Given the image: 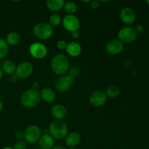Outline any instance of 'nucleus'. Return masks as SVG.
Instances as JSON below:
<instances>
[{"label": "nucleus", "instance_id": "nucleus-1", "mask_svg": "<svg viewBox=\"0 0 149 149\" xmlns=\"http://www.w3.org/2000/svg\"><path fill=\"white\" fill-rule=\"evenodd\" d=\"M52 71L58 75H65L69 69V61L63 54H57L52 58L50 63Z\"/></svg>", "mask_w": 149, "mask_h": 149}, {"label": "nucleus", "instance_id": "nucleus-2", "mask_svg": "<svg viewBox=\"0 0 149 149\" xmlns=\"http://www.w3.org/2000/svg\"><path fill=\"white\" fill-rule=\"evenodd\" d=\"M49 134L57 140L64 139L68 134V127L63 120H54L49 126Z\"/></svg>", "mask_w": 149, "mask_h": 149}, {"label": "nucleus", "instance_id": "nucleus-3", "mask_svg": "<svg viewBox=\"0 0 149 149\" xmlns=\"http://www.w3.org/2000/svg\"><path fill=\"white\" fill-rule=\"evenodd\" d=\"M40 101V92L33 89L26 90L20 96V103L26 108L36 107Z\"/></svg>", "mask_w": 149, "mask_h": 149}, {"label": "nucleus", "instance_id": "nucleus-4", "mask_svg": "<svg viewBox=\"0 0 149 149\" xmlns=\"http://www.w3.org/2000/svg\"><path fill=\"white\" fill-rule=\"evenodd\" d=\"M33 33L37 39L46 40L52 37L54 30L48 23H39L33 26Z\"/></svg>", "mask_w": 149, "mask_h": 149}, {"label": "nucleus", "instance_id": "nucleus-5", "mask_svg": "<svg viewBox=\"0 0 149 149\" xmlns=\"http://www.w3.org/2000/svg\"><path fill=\"white\" fill-rule=\"evenodd\" d=\"M41 136H42V130L38 125H30L24 131V140L29 143H38Z\"/></svg>", "mask_w": 149, "mask_h": 149}, {"label": "nucleus", "instance_id": "nucleus-6", "mask_svg": "<svg viewBox=\"0 0 149 149\" xmlns=\"http://www.w3.org/2000/svg\"><path fill=\"white\" fill-rule=\"evenodd\" d=\"M33 73V65L29 61H23L20 63L16 66L15 75L20 79H26L29 78Z\"/></svg>", "mask_w": 149, "mask_h": 149}, {"label": "nucleus", "instance_id": "nucleus-7", "mask_svg": "<svg viewBox=\"0 0 149 149\" xmlns=\"http://www.w3.org/2000/svg\"><path fill=\"white\" fill-rule=\"evenodd\" d=\"M118 39L123 44H130L135 42L137 39V33L133 28L125 26L119 29L118 31Z\"/></svg>", "mask_w": 149, "mask_h": 149}, {"label": "nucleus", "instance_id": "nucleus-8", "mask_svg": "<svg viewBox=\"0 0 149 149\" xmlns=\"http://www.w3.org/2000/svg\"><path fill=\"white\" fill-rule=\"evenodd\" d=\"M62 24L65 30L72 33L79 30L81 22L75 15H67L63 18Z\"/></svg>", "mask_w": 149, "mask_h": 149}, {"label": "nucleus", "instance_id": "nucleus-9", "mask_svg": "<svg viewBox=\"0 0 149 149\" xmlns=\"http://www.w3.org/2000/svg\"><path fill=\"white\" fill-rule=\"evenodd\" d=\"M29 51L30 55L37 60L43 59L47 54V48L42 42H33L31 44Z\"/></svg>", "mask_w": 149, "mask_h": 149}, {"label": "nucleus", "instance_id": "nucleus-10", "mask_svg": "<svg viewBox=\"0 0 149 149\" xmlns=\"http://www.w3.org/2000/svg\"><path fill=\"white\" fill-rule=\"evenodd\" d=\"M74 77L71 75L60 76L55 82V87L59 93H65L68 91L74 82Z\"/></svg>", "mask_w": 149, "mask_h": 149}, {"label": "nucleus", "instance_id": "nucleus-11", "mask_svg": "<svg viewBox=\"0 0 149 149\" xmlns=\"http://www.w3.org/2000/svg\"><path fill=\"white\" fill-rule=\"evenodd\" d=\"M107 98L105 92L101 90H96L90 95L89 100L90 104L94 107H101L106 103Z\"/></svg>", "mask_w": 149, "mask_h": 149}, {"label": "nucleus", "instance_id": "nucleus-12", "mask_svg": "<svg viewBox=\"0 0 149 149\" xmlns=\"http://www.w3.org/2000/svg\"><path fill=\"white\" fill-rule=\"evenodd\" d=\"M124 44L118 39H111L106 45V51L111 55H116L122 53L124 50Z\"/></svg>", "mask_w": 149, "mask_h": 149}, {"label": "nucleus", "instance_id": "nucleus-13", "mask_svg": "<svg viewBox=\"0 0 149 149\" xmlns=\"http://www.w3.org/2000/svg\"><path fill=\"white\" fill-rule=\"evenodd\" d=\"M120 18L125 24L132 25L136 20V13L131 7H124L120 12Z\"/></svg>", "mask_w": 149, "mask_h": 149}, {"label": "nucleus", "instance_id": "nucleus-14", "mask_svg": "<svg viewBox=\"0 0 149 149\" xmlns=\"http://www.w3.org/2000/svg\"><path fill=\"white\" fill-rule=\"evenodd\" d=\"M51 114L55 120H63L65 119L68 115V110L63 104H56L51 109Z\"/></svg>", "mask_w": 149, "mask_h": 149}, {"label": "nucleus", "instance_id": "nucleus-15", "mask_svg": "<svg viewBox=\"0 0 149 149\" xmlns=\"http://www.w3.org/2000/svg\"><path fill=\"white\" fill-rule=\"evenodd\" d=\"M81 139V135L78 132H71L65 138V143L68 148H75L79 145Z\"/></svg>", "mask_w": 149, "mask_h": 149}, {"label": "nucleus", "instance_id": "nucleus-16", "mask_svg": "<svg viewBox=\"0 0 149 149\" xmlns=\"http://www.w3.org/2000/svg\"><path fill=\"white\" fill-rule=\"evenodd\" d=\"M65 51L69 56L76 58L81 55L82 49H81V45L78 42L73 41V42H70L67 44Z\"/></svg>", "mask_w": 149, "mask_h": 149}, {"label": "nucleus", "instance_id": "nucleus-17", "mask_svg": "<svg viewBox=\"0 0 149 149\" xmlns=\"http://www.w3.org/2000/svg\"><path fill=\"white\" fill-rule=\"evenodd\" d=\"M38 143L41 149H52L54 146V138L49 134H45L39 138Z\"/></svg>", "mask_w": 149, "mask_h": 149}, {"label": "nucleus", "instance_id": "nucleus-18", "mask_svg": "<svg viewBox=\"0 0 149 149\" xmlns=\"http://www.w3.org/2000/svg\"><path fill=\"white\" fill-rule=\"evenodd\" d=\"M41 100L47 103H53L56 100V93L52 89L50 88H44L40 91Z\"/></svg>", "mask_w": 149, "mask_h": 149}, {"label": "nucleus", "instance_id": "nucleus-19", "mask_svg": "<svg viewBox=\"0 0 149 149\" xmlns=\"http://www.w3.org/2000/svg\"><path fill=\"white\" fill-rule=\"evenodd\" d=\"M65 2L64 0H47L46 6L51 11L57 12L63 9Z\"/></svg>", "mask_w": 149, "mask_h": 149}, {"label": "nucleus", "instance_id": "nucleus-20", "mask_svg": "<svg viewBox=\"0 0 149 149\" xmlns=\"http://www.w3.org/2000/svg\"><path fill=\"white\" fill-rule=\"evenodd\" d=\"M16 64L15 63L14 61L11 60H6L3 62L2 66H1V70L3 73H5L7 75H12L15 73L16 70Z\"/></svg>", "mask_w": 149, "mask_h": 149}, {"label": "nucleus", "instance_id": "nucleus-21", "mask_svg": "<svg viewBox=\"0 0 149 149\" xmlns=\"http://www.w3.org/2000/svg\"><path fill=\"white\" fill-rule=\"evenodd\" d=\"M20 39H21L20 35L17 32L11 31L7 35L5 40L8 45L15 46V45H17V44H19V42H20Z\"/></svg>", "mask_w": 149, "mask_h": 149}, {"label": "nucleus", "instance_id": "nucleus-22", "mask_svg": "<svg viewBox=\"0 0 149 149\" xmlns=\"http://www.w3.org/2000/svg\"><path fill=\"white\" fill-rule=\"evenodd\" d=\"M105 93H106L107 97H109V98H116L121 94V90L119 87H117V86L111 85L106 88Z\"/></svg>", "mask_w": 149, "mask_h": 149}, {"label": "nucleus", "instance_id": "nucleus-23", "mask_svg": "<svg viewBox=\"0 0 149 149\" xmlns=\"http://www.w3.org/2000/svg\"><path fill=\"white\" fill-rule=\"evenodd\" d=\"M63 18L58 13H53L49 17V24L53 27H56V26H60L62 23Z\"/></svg>", "mask_w": 149, "mask_h": 149}, {"label": "nucleus", "instance_id": "nucleus-24", "mask_svg": "<svg viewBox=\"0 0 149 149\" xmlns=\"http://www.w3.org/2000/svg\"><path fill=\"white\" fill-rule=\"evenodd\" d=\"M63 9L68 15H74L77 12L78 7L74 1H65Z\"/></svg>", "mask_w": 149, "mask_h": 149}, {"label": "nucleus", "instance_id": "nucleus-25", "mask_svg": "<svg viewBox=\"0 0 149 149\" xmlns=\"http://www.w3.org/2000/svg\"><path fill=\"white\" fill-rule=\"evenodd\" d=\"M9 52V45L5 39L0 38V60L3 59L7 55Z\"/></svg>", "mask_w": 149, "mask_h": 149}, {"label": "nucleus", "instance_id": "nucleus-26", "mask_svg": "<svg viewBox=\"0 0 149 149\" xmlns=\"http://www.w3.org/2000/svg\"><path fill=\"white\" fill-rule=\"evenodd\" d=\"M13 149H27V144L26 141H17L15 143L13 147Z\"/></svg>", "mask_w": 149, "mask_h": 149}, {"label": "nucleus", "instance_id": "nucleus-27", "mask_svg": "<svg viewBox=\"0 0 149 149\" xmlns=\"http://www.w3.org/2000/svg\"><path fill=\"white\" fill-rule=\"evenodd\" d=\"M67 44L68 43L65 40H59L57 42V47L61 49V50H63L66 48Z\"/></svg>", "mask_w": 149, "mask_h": 149}, {"label": "nucleus", "instance_id": "nucleus-28", "mask_svg": "<svg viewBox=\"0 0 149 149\" xmlns=\"http://www.w3.org/2000/svg\"><path fill=\"white\" fill-rule=\"evenodd\" d=\"M100 7V1L97 0H94V1H91L90 2V7L93 10H97Z\"/></svg>", "mask_w": 149, "mask_h": 149}, {"label": "nucleus", "instance_id": "nucleus-29", "mask_svg": "<svg viewBox=\"0 0 149 149\" xmlns=\"http://www.w3.org/2000/svg\"><path fill=\"white\" fill-rule=\"evenodd\" d=\"M144 29H145V28H144V26H143V25L138 24L135 26L134 30H135V33H136L137 34H138V33H142L144 31Z\"/></svg>", "mask_w": 149, "mask_h": 149}, {"label": "nucleus", "instance_id": "nucleus-30", "mask_svg": "<svg viewBox=\"0 0 149 149\" xmlns=\"http://www.w3.org/2000/svg\"><path fill=\"white\" fill-rule=\"evenodd\" d=\"M15 137L16 139H17L18 141H22L23 138H24V132L21 130H18L15 133Z\"/></svg>", "mask_w": 149, "mask_h": 149}, {"label": "nucleus", "instance_id": "nucleus-31", "mask_svg": "<svg viewBox=\"0 0 149 149\" xmlns=\"http://www.w3.org/2000/svg\"><path fill=\"white\" fill-rule=\"evenodd\" d=\"M18 79H19L17 78V77L15 75V74H12V75H10V77H9V81H10V82L13 83V84L17 82V81H18Z\"/></svg>", "mask_w": 149, "mask_h": 149}, {"label": "nucleus", "instance_id": "nucleus-32", "mask_svg": "<svg viewBox=\"0 0 149 149\" xmlns=\"http://www.w3.org/2000/svg\"><path fill=\"white\" fill-rule=\"evenodd\" d=\"M79 36H80V33H79V31H77L72 32V33H71V37H72V39H74V40H76V39H78L79 38Z\"/></svg>", "mask_w": 149, "mask_h": 149}, {"label": "nucleus", "instance_id": "nucleus-33", "mask_svg": "<svg viewBox=\"0 0 149 149\" xmlns=\"http://www.w3.org/2000/svg\"><path fill=\"white\" fill-rule=\"evenodd\" d=\"M32 88L31 89H33V90H38V88L39 87V84L38 82H33V84H32V86H31Z\"/></svg>", "mask_w": 149, "mask_h": 149}, {"label": "nucleus", "instance_id": "nucleus-34", "mask_svg": "<svg viewBox=\"0 0 149 149\" xmlns=\"http://www.w3.org/2000/svg\"><path fill=\"white\" fill-rule=\"evenodd\" d=\"M3 107H4V106H3V103L1 102V100H0V112H1V111L3 110Z\"/></svg>", "mask_w": 149, "mask_h": 149}, {"label": "nucleus", "instance_id": "nucleus-35", "mask_svg": "<svg viewBox=\"0 0 149 149\" xmlns=\"http://www.w3.org/2000/svg\"><path fill=\"white\" fill-rule=\"evenodd\" d=\"M2 77H3V71L2 70H1V68H0V80L2 79Z\"/></svg>", "mask_w": 149, "mask_h": 149}, {"label": "nucleus", "instance_id": "nucleus-36", "mask_svg": "<svg viewBox=\"0 0 149 149\" xmlns=\"http://www.w3.org/2000/svg\"><path fill=\"white\" fill-rule=\"evenodd\" d=\"M52 149H65V148H63V147L61 146H55V147H53Z\"/></svg>", "mask_w": 149, "mask_h": 149}, {"label": "nucleus", "instance_id": "nucleus-37", "mask_svg": "<svg viewBox=\"0 0 149 149\" xmlns=\"http://www.w3.org/2000/svg\"><path fill=\"white\" fill-rule=\"evenodd\" d=\"M3 149H13V148L10 146H6V147H4Z\"/></svg>", "mask_w": 149, "mask_h": 149}, {"label": "nucleus", "instance_id": "nucleus-38", "mask_svg": "<svg viewBox=\"0 0 149 149\" xmlns=\"http://www.w3.org/2000/svg\"><path fill=\"white\" fill-rule=\"evenodd\" d=\"M147 4H148V6H149V0H148V1H147Z\"/></svg>", "mask_w": 149, "mask_h": 149}, {"label": "nucleus", "instance_id": "nucleus-39", "mask_svg": "<svg viewBox=\"0 0 149 149\" xmlns=\"http://www.w3.org/2000/svg\"><path fill=\"white\" fill-rule=\"evenodd\" d=\"M68 149H76L75 148H68Z\"/></svg>", "mask_w": 149, "mask_h": 149}]
</instances>
